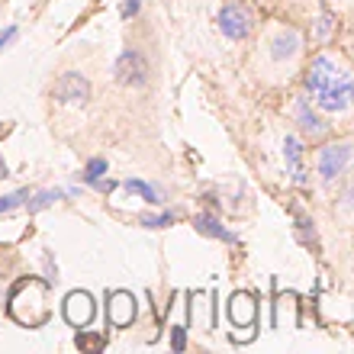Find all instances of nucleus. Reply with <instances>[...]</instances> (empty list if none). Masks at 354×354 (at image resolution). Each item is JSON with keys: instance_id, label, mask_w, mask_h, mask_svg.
<instances>
[{"instance_id": "nucleus-1", "label": "nucleus", "mask_w": 354, "mask_h": 354, "mask_svg": "<svg viewBox=\"0 0 354 354\" xmlns=\"http://www.w3.org/2000/svg\"><path fill=\"white\" fill-rule=\"evenodd\" d=\"M303 87H306L309 100L328 116H348L354 110V71L328 52L316 55L306 65Z\"/></svg>"}, {"instance_id": "nucleus-2", "label": "nucleus", "mask_w": 354, "mask_h": 354, "mask_svg": "<svg viewBox=\"0 0 354 354\" xmlns=\"http://www.w3.org/2000/svg\"><path fill=\"white\" fill-rule=\"evenodd\" d=\"M7 309L19 326L26 328L42 326L48 319V283L39 277H23L17 287L10 290Z\"/></svg>"}, {"instance_id": "nucleus-3", "label": "nucleus", "mask_w": 354, "mask_h": 354, "mask_svg": "<svg viewBox=\"0 0 354 354\" xmlns=\"http://www.w3.org/2000/svg\"><path fill=\"white\" fill-rule=\"evenodd\" d=\"M354 168V139L332 142L316 155V171L322 184H335L338 177H345Z\"/></svg>"}, {"instance_id": "nucleus-4", "label": "nucleus", "mask_w": 354, "mask_h": 354, "mask_svg": "<svg viewBox=\"0 0 354 354\" xmlns=\"http://www.w3.org/2000/svg\"><path fill=\"white\" fill-rule=\"evenodd\" d=\"M293 120H297L299 132H303V139H309V142H322L328 132H332V126L326 122L322 110H319L309 97H303V93L293 100Z\"/></svg>"}, {"instance_id": "nucleus-5", "label": "nucleus", "mask_w": 354, "mask_h": 354, "mask_svg": "<svg viewBox=\"0 0 354 354\" xmlns=\"http://www.w3.org/2000/svg\"><path fill=\"white\" fill-rule=\"evenodd\" d=\"M216 26H219V32H223L229 42H242L254 29V13L245 7V3H225V7L219 10V17H216Z\"/></svg>"}, {"instance_id": "nucleus-6", "label": "nucleus", "mask_w": 354, "mask_h": 354, "mask_svg": "<svg viewBox=\"0 0 354 354\" xmlns=\"http://www.w3.org/2000/svg\"><path fill=\"white\" fill-rule=\"evenodd\" d=\"M280 151H283V168H287V177L297 187L309 184V165H306V142L287 132L283 142H280Z\"/></svg>"}, {"instance_id": "nucleus-7", "label": "nucleus", "mask_w": 354, "mask_h": 354, "mask_svg": "<svg viewBox=\"0 0 354 354\" xmlns=\"http://www.w3.org/2000/svg\"><path fill=\"white\" fill-rule=\"evenodd\" d=\"M299 48H303V36H299L297 29H290V26H283V29H277L274 36L268 39V58L274 62L277 68H283V65H290L293 58L299 55Z\"/></svg>"}, {"instance_id": "nucleus-8", "label": "nucleus", "mask_w": 354, "mask_h": 354, "mask_svg": "<svg viewBox=\"0 0 354 354\" xmlns=\"http://www.w3.org/2000/svg\"><path fill=\"white\" fill-rule=\"evenodd\" d=\"M139 316V306H136V297L129 290H113L106 297V319H110L113 328H126L136 322Z\"/></svg>"}, {"instance_id": "nucleus-9", "label": "nucleus", "mask_w": 354, "mask_h": 354, "mask_svg": "<svg viewBox=\"0 0 354 354\" xmlns=\"http://www.w3.org/2000/svg\"><path fill=\"white\" fill-rule=\"evenodd\" d=\"M93 313H97V306H93V297L87 293V290H75V293H68V299H65L68 326L87 328L93 322Z\"/></svg>"}, {"instance_id": "nucleus-10", "label": "nucleus", "mask_w": 354, "mask_h": 354, "mask_svg": "<svg viewBox=\"0 0 354 354\" xmlns=\"http://www.w3.org/2000/svg\"><path fill=\"white\" fill-rule=\"evenodd\" d=\"M116 77H120L126 87H142L149 81V65H145V58L142 52H122L120 62H116Z\"/></svg>"}, {"instance_id": "nucleus-11", "label": "nucleus", "mask_w": 354, "mask_h": 354, "mask_svg": "<svg viewBox=\"0 0 354 354\" xmlns=\"http://www.w3.org/2000/svg\"><path fill=\"white\" fill-rule=\"evenodd\" d=\"M229 319H232V326H239V328H252L254 322H258L254 293H245V290L232 293V299H229Z\"/></svg>"}, {"instance_id": "nucleus-12", "label": "nucleus", "mask_w": 354, "mask_h": 354, "mask_svg": "<svg viewBox=\"0 0 354 354\" xmlns=\"http://www.w3.org/2000/svg\"><path fill=\"white\" fill-rule=\"evenodd\" d=\"M55 97L62 103H87V97H91V84H87V77L75 75V71H68V75L58 77Z\"/></svg>"}, {"instance_id": "nucleus-13", "label": "nucleus", "mask_w": 354, "mask_h": 354, "mask_svg": "<svg viewBox=\"0 0 354 354\" xmlns=\"http://www.w3.org/2000/svg\"><path fill=\"white\" fill-rule=\"evenodd\" d=\"M194 225H196V232L209 235V239H219V242H225V245H235V242H239V235H235L232 229H225L223 219H219V216H213V213H200L194 219Z\"/></svg>"}, {"instance_id": "nucleus-14", "label": "nucleus", "mask_w": 354, "mask_h": 354, "mask_svg": "<svg viewBox=\"0 0 354 354\" xmlns=\"http://www.w3.org/2000/svg\"><path fill=\"white\" fill-rule=\"evenodd\" d=\"M106 171H110V165H106V158H91L84 165V171H81V184L93 187V190H110V177H106Z\"/></svg>"}, {"instance_id": "nucleus-15", "label": "nucleus", "mask_w": 354, "mask_h": 354, "mask_svg": "<svg viewBox=\"0 0 354 354\" xmlns=\"http://www.w3.org/2000/svg\"><path fill=\"white\" fill-rule=\"evenodd\" d=\"M126 190H129L132 196H136V200H142V203H149V206H161L165 203V194H161L158 187L155 184H149V180H139V177H129V180H126Z\"/></svg>"}, {"instance_id": "nucleus-16", "label": "nucleus", "mask_w": 354, "mask_h": 354, "mask_svg": "<svg viewBox=\"0 0 354 354\" xmlns=\"http://www.w3.org/2000/svg\"><path fill=\"white\" fill-rule=\"evenodd\" d=\"M62 196H68V187H65V190L58 187V190H42V194H29V196H26V209H29V213H39V209H46V206L58 203Z\"/></svg>"}, {"instance_id": "nucleus-17", "label": "nucleus", "mask_w": 354, "mask_h": 354, "mask_svg": "<svg viewBox=\"0 0 354 354\" xmlns=\"http://www.w3.org/2000/svg\"><path fill=\"white\" fill-rule=\"evenodd\" d=\"M145 229H168V225H174V213H168V209H161V213H145L139 219Z\"/></svg>"}, {"instance_id": "nucleus-18", "label": "nucleus", "mask_w": 354, "mask_h": 354, "mask_svg": "<svg viewBox=\"0 0 354 354\" xmlns=\"http://www.w3.org/2000/svg\"><path fill=\"white\" fill-rule=\"evenodd\" d=\"M26 196H29V190H13V194H3V196H0V213H13L17 206L26 203Z\"/></svg>"}, {"instance_id": "nucleus-19", "label": "nucleus", "mask_w": 354, "mask_h": 354, "mask_svg": "<svg viewBox=\"0 0 354 354\" xmlns=\"http://www.w3.org/2000/svg\"><path fill=\"white\" fill-rule=\"evenodd\" d=\"M338 209H342V213H351V216H354V180L345 187V190H342V200H338Z\"/></svg>"}, {"instance_id": "nucleus-20", "label": "nucleus", "mask_w": 354, "mask_h": 354, "mask_svg": "<svg viewBox=\"0 0 354 354\" xmlns=\"http://www.w3.org/2000/svg\"><path fill=\"white\" fill-rule=\"evenodd\" d=\"M332 26H335V23H332V17H328V13H322V17H319V23H316V32H313V36H316L319 42H322V39H328Z\"/></svg>"}, {"instance_id": "nucleus-21", "label": "nucleus", "mask_w": 354, "mask_h": 354, "mask_svg": "<svg viewBox=\"0 0 354 354\" xmlns=\"http://www.w3.org/2000/svg\"><path fill=\"white\" fill-rule=\"evenodd\" d=\"M297 232H299V239H303V242H313V239H316V229H313V223H309V219H299Z\"/></svg>"}, {"instance_id": "nucleus-22", "label": "nucleus", "mask_w": 354, "mask_h": 354, "mask_svg": "<svg viewBox=\"0 0 354 354\" xmlns=\"http://www.w3.org/2000/svg\"><path fill=\"white\" fill-rule=\"evenodd\" d=\"M139 7H142V0H122L120 17H122V19H132L136 13H139Z\"/></svg>"}, {"instance_id": "nucleus-23", "label": "nucleus", "mask_w": 354, "mask_h": 354, "mask_svg": "<svg viewBox=\"0 0 354 354\" xmlns=\"http://www.w3.org/2000/svg\"><path fill=\"white\" fill-rule=\"evenodd\" d=\"M13 39H17V26L0 29V52H3V48H10V46H13Z\"/></svg>"}, {"instance_id": "nucleus-24", "label": "nucleus", "mask_w": 354, "mask_h": 354, "mask_svg": "<svg viewBox=\"0 0 354 354\" xmlns=\"http://www.w3.org/2000/svg\"><path fill=\"white\" fill-rule=\"evenodd\" d=\"M77 345H84V348H100L103 338H77Z\"/></svg>"}]
</instances>
